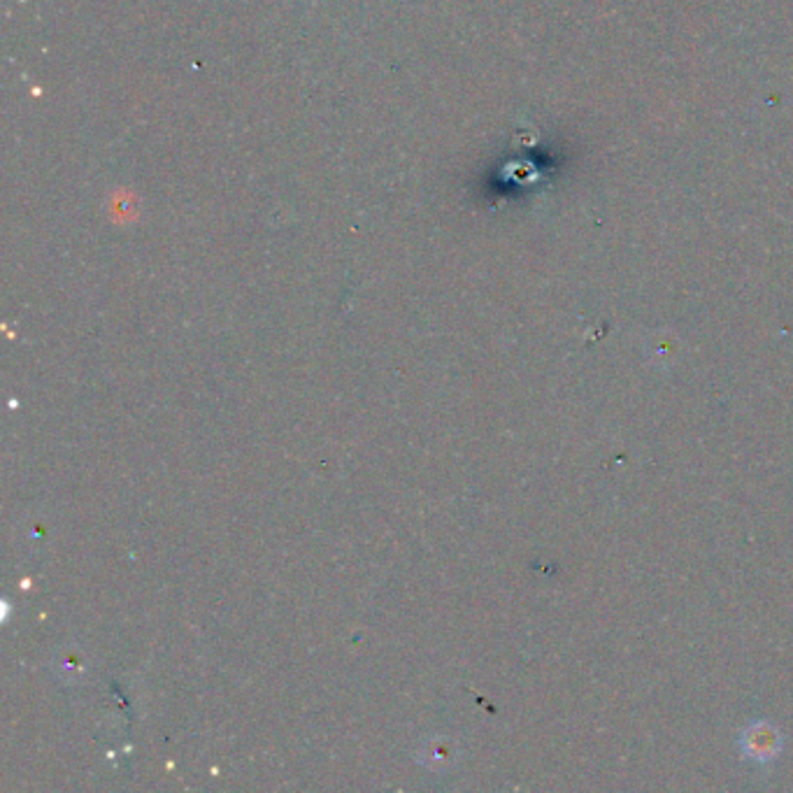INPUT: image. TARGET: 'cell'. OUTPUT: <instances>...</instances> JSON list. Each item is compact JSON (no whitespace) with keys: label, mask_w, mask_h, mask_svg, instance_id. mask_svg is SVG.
Segmentation results:
<instances>
[{"label":"cell","mask_w":793,"mask_h":793,"mask_svg":"<svg viewBox=\"0 0 793 793\" xmlns=\"http://www.w3.org/2000/svg\"><path fill=\"white\" fill-rule=\"evenodd\" d=\"M742 742H745L747 756L761 761V759H775L780 738H777L775 731L768 724H759V726H754L752 731L745 735V738H742Z\"/></svg>","instance_id":"6da1fadb"}]
</instances>
